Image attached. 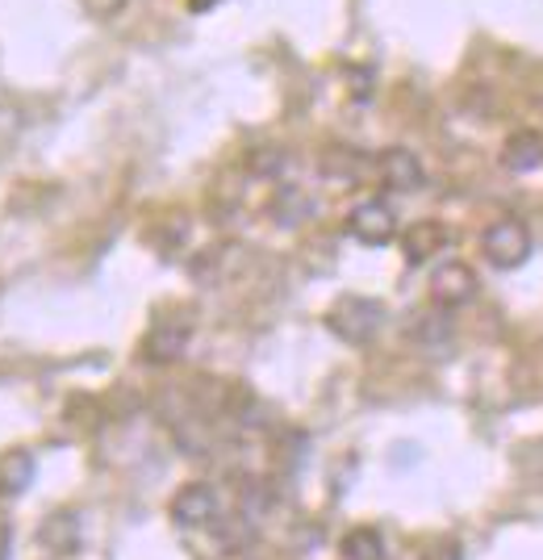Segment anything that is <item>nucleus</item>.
Instances as JSON below:
<instances>
[{"mask_svg": "<svg viewBox=\"0 0 543 560\" xmlns=\"http://www.w3.org/2000/svg\"><path fill=\"white\" fill-rule=\"evenodd\" d=\"M481 247H485V256L494 259L497 268H519L522 259L531 256V234H527V226L515 222V218H501V222H494V226L485 231Z\"/></svg>", "mask_w": 543, "mask_h": 560, "instance_id": "obj_1", "label": "nucleus"}, {"mask_svg": "<svg viewBox=\"0 0 543 560\" xmlns=\"http://www.w3.org/2000/svg\"><path fill=\"white\" fill-rule=\"evenodd\" d=\"M380 318H385V310L377 302H368V298H343V302L331 310V323L343 339H352V343H368L373 335H377Z\"/></svg>", "mask_w": 543, "mask_h": 560, "instance_id": "obj_2", "label": "nucleus"}, {"mask_svg": "<svg viewBox=\"0 0 543 560\" xmlns=\"http://www.w3.org/2000/svg\"><path fill=\"white\" fill-rule=\"evenodd\" d=\"M430 298L439 305H464L476 298V272L469 264L451 259V264H439L430 272Z\"/></svg>", "mask_w": 543, "mask_h": 560, "instance_id": "obj_3", "label": "nucleus"}, {"mask_svg": "<svg viewBox=\"0 0 543 560\" xmlns=\"http://www.w3.org/2000/svg\"><path fill=\"white\" fill-rule=\"evenodd\" d=\"M501 164L510 167V172H535V167L543 164V139L535 130L510 135L506 147H501Z\"/></svg>", "mask_w": 543, "mask_h": 560, "instance_id": "obj_4", "label": "nucleus"}, {"mask_svg": "<svg viewBox=\"0 0 543 560\" xmlns=\"http://www.w3.org/2000/svg\"><path fill=\"white\" fill-rule=\"evenodd\" d=\"M352 234L364 238V243H385V238H393V213H389V206L364 201V206L352 213Z\"/></svg>", "mask_w": 543, "mask_h": 560, "instance_id": "obj_5", "label": "nucleus"}, {"mask_svg": "<svg viewBox=\"0 0 543 560\" xmlns=\"http://www.w3.org/2000/svg\"><path fill=\"white\" fill-rule=\"evenodd\" d=\"M402 243H405V256L414 259V264H426V259L448 243V231H444V226H435V222H418L414 231H405Z\"/></svg>", "mask_w": 543, "mask_h": 560, "instance_id": "obj_6", "label": "nucleus"}, {"mask_svg": "<svg viewBox=\"0 0 543 560\" xmlns=\"http://www.w3.org/2000/svg\"><path fill=\"white\" fill-rule=\"evenodd\" d=\"M380 176L393 188H414L423 180V167H418V160H414L410 151H389V155L380 160Z\"/></svg>", "mask_w": 543, "mask_h": 560, "instance_id": "obj_7", "label": "nucleus"}, {"mask_svg": "<svg viewBox=\"0 0 543 560\" xmlns=\"http://www.w3.org/2000/svg\"><path fill=\"white\" fill-rule=\"evenodd\" d=\"M213 490H205V486H189V490L176 498V518L180 523H205L213 514Z\"/></svg>", "mask_w": 543, "mask_h": 560, "instance_id": "obj_8", "label": "nucleus"}, {"mask_svg": "<svg viewBox=\"0 0 543 560\" xmlns=\"http://www.w3.org/2000/svg\"><path fill=\"white\" fill-rule=\"evenodd\" d=\"M343 557L347 560H377L380 557V539L373 532H352L343 539Z\"/></svg>", "mask_w": 543, "mask_h": 560, "instance_id": "obj_9", "label": "nucleus"}]
</instances>
